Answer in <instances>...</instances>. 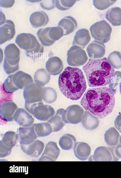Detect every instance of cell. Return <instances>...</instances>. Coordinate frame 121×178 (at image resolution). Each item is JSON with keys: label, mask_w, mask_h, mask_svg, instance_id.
Listing matches in <instances>:
<instances>
[{"label": "cell", "mask_w": 121, "mask_h": 178, "mask_svg": "<svg viewBox=\"0 0 121 178\" xmlns=\"http://www.w3.org/2000/svg\"><path fill=\"white\" fill-rule=\"evenodd\" d=\"M89 86L96 87L107 86L111 82L115 72L106 57L89 59L82 67Z\"/></svg>", "instance_id": "3957f363"}, {"label": "cell", "mask_w": 121, "mask_h": 178, "mask_svg": "<svg viewBox=\"0 0 121 178\" xmlns=\"http://www.w3.org/2000/svg\"><path fill=\"white\" fill-rule=\"evenodd\" d=\"M60 153L57 143L50 141L46 145L45 149L39 159V161H56Z\"/></svg>", "instance_id": "5bb4252c"}, {"label": "cell", "mask_w": 121, "mask_h": 178, "mask_svg": "<svg viewBox=\"0 0 121 178\" xmlns=\"http://www.w3.org/2000/svg\"><path fill=\"white\" fill-rule=\"evenodd\" d=\"M14 1V0H0V5L5 8L11 7L13 5Z\"/></svg>", "instance_id": "60d3db41"}, {"label": "cell", "mask_w": 121, "mask_h": 178, "mask_svg": "<svg viewBox=\"0 0 121 178\" xmlns=\"http://www.w3.org/2000/svg\"><path fill=\"white\" fill-rule=\"evenodd\" d=\"M104 136L105 141L108 145L114 146L117 144L120 135L114 128H111L107 130Z\"/></svg>", "instance_id": "1f68e13d"}, {"label": "cell", "mask_w": 121, "mask_h": 178, "mask_svg": "<svg viewBox=\"0 0 121 178\" xmlns=\"http://www.w3.org/2000/svg\"><path fill=\"white\" fill-rule=\"evenodd\" d=\"M46 67L50 74L56 75L60 73L63 70V64L60 58L54 56L48 59L46 62Z\"/></svg>", "instance_id": "7402d4cb"}, {"label": "cell", "mask_w": 121, "mask_h": 178, "mask_svg": "<svg viewBox=\"0 0 121 178\" xmlns=\"http://www.w3.org/2000/svg\"><path fill=\"white\" fill-rule=\"evenodd\" d=\"M43 88V87L37 86L34 82L24 89L23 95L25 100V108L42 101V94Z\"/></svg>", "instance_id": "9c48e42d"}, {"label": "cell", "mask_w": 121, "mask_h": 178, "mask_svg": "<svg viewBox=\"0 0 121 178\" xmlns=\"http://www.w3.org/2000/svg\"><path fill=\"white\" fill-rule=\"evenodd\" d=\"M120 142L121 144V136L120 137Z\"/></svg>", "instance_id": "ee69618b"}, {"label": "cell", "mask_w": 121, "mask_h": 178, "mask_svg": "<svg viewBox=\"0 0 121 178\" xmlns=\"http://www.w3.org/2000/svg\"><path fill=\"white\" fill-rule=\"evenodd\" d=\"M32 126L38 137L48 136L52 132L51 126L47 122L35 123Z\"/></svg>", "instance_id": "f546056e"}, {"label": "cell", "mask_w": 121, "mask_h": 178, "mask_svg": "<svg viewBox=\"0 0 121 178\" xmlns=\"http://www.w3.org/2000/svg\"><path fill=\"white\" fill-rule=\"evenodd\" d=\"M50 27L39 29L37 33V36L41 43L45 46H49L55 42L50 38L49 32Z\"/></svg>", "instance_id": "d6a6232c"}, {"label": "cell", "mask_w": 121, "mask_h": 178, "mask_svg": "<svg viewBox=\"0 0 121 178\" xmlns=\"http://www.w3.org/2000/svg\"><path fill=\"white\" fill-rule=\"evenodd\" d=\"M73 151L76 157L80 160H85L88 158L91 152L90 146L87 143L82 142L76 143Z\"/></svg>", "instance_id": "603a6c76"}, {"label": "cell", "mask_w": 121, "mask_h": 178, "mask_svg": "<svg viewBox=\"0 0 121 178\" xmlns=\"http://www.w3.org/2000/svg\"><path fill=\"white\" fill-rule=\"evenodd\" d=\"M84 114V110L81 106L72 105L65 110L63 118L66 123L76 124L82 121Z\"/></svg>", "instance_id": "8fae6325"}, {"label": "cell", "mask_w": 121, "mask_h": 178, "mask_svg": "<svg viewBox=\"0 0 121 178\" xmlns=\"http://www.w3.org/2000/svg\"><path fill=\"white\" fill-rule=\"evenodd\" d=\"M17 131L20 144H29L33 142L37 137L32 125L27 127H20Z\"/></svg>", "instance_id": "ac0fdd59"}, {"label": "cell", "mask_w": 121, "mask_h": 178, "mask_svg": "<svg viewBox=\"0 0 121 178\" xmlns=\"http://www.w3.org/2000/svg\"><path fill=\"white\" fill-rule=\"evenodd\" d=\"M115 152L117 156L119 158H121V145H119L116 147Z\"/></svg>", "instance_id": "b9f144b4"}, {"label": "cell", "mask_w": 121, "mask_h": 178, "mask_svg": "<svg viewBox=\"0 0 121 178\" xmlns=\"http://www.w3.org/2000/svg\"><path fill=\"white\" fill-rule=\"evenodd\" d=\"M76 20L73 17L70 16L65 17L58 23V26L63 30L64 36L68 35L75 30L77 27Z\"/></svg>", "instance_id": "d4e9b609"}, {"label": "cell", "mask_w": 121, "mask_h": 178, "mask_svg": "<svg viewBox=\"0 0 121 178\" xmlns=\"http://www.w3.org/2000/svg\"><path fill=\"white\" fill-rule=\"evenodd\" d=\"M13 77V74L9 76L3 84L4 91L8 93H13L19 89L14 83Z\"/></svg>", "instance_id": "d590c367"}, {"label": "cell", "mask_w": 121, "mask_h": 178, "mask_svg": "<svg viewBox=\"0 0 121 178\" xmlns=\"http://www.w3.org/2000/svg\"><path fill=\"white\" fill-rule=\"evenodd\" d=\"M56 0H43L40 3L41 7L43 9L50 10L54 8L56 6Z\"/></svg>", "instance_id": "ab89813d"}, {"label": "cell", "mask_w": 121, "mask_h": 178, "mask_svg": "<svg viewBox=\"0 0 121 178\" xmlns=\"http://www.w3.org/2000/svg\"><path fill=\"white\" fill-rule=\"evenodd\" d=\"M67 61L69 65L80 66L85 64L88 58L86 52L80 47L73 46L68 50Z\"/></svg>", "instance_id": "ba28073f"}, {"label": "cell", "mask_w": 121, "mask_h": 178, "mask_svg": "<svg viewBox=\"0 0 121 178\" xmlns=\"http://www.w3.org/2000/svg\"><path fill=\"white\" fill-rule=\"evenodd\" d=\"M18 109L17 105L13 101L9 100L4 101L0 105L1 118L6 121H14V115Z\"/></svg>", "instance_id": "4fadbf2b"}, {"label": "cell", "mask_w": 121, "mask_h": 178, "mask_svg": "<svg viewBox=\"0 0 121 178\" xmlns=\"http://www.w3.org/2000/svg\"><path fill=\"white\" fill-rule=\"evenodd\" d=\"M92 37L95 40L106 43L110 40L112 29L109 24L105 20L97 22L90 27Z\"/></svg>", "instance_id": "8992f818"}, {"label": "cell", "mask_w": 121, "mask_h": 178, "mask_svg": "<svg viewBox=\"0 0 121 178\" xmlns=\"http://www.w3.org/2000/svg\"><path fill=\"white\" fill-rule=\"evenodd\" d=\"M60 90L63 95L72 100L79 99L86 91L87 85L82 70L68 66L60 74L58 79Z\"/></svg>", "instance_id": "7a4b0ae2"}, {"label": "cell", "mask_w": 121, "mask_h": 178, "mask_svg": "<svg viewBox=\"0 0 121 178\" xmlns=\"http://www.w3.org/2000/svg\"><path fill=\"white\" fill-rule=\"evenodd\" d=\"M19 137L18 134L14 132L8 131L5 133L0 141V158L4 157L10 154Z\"/></svg>", "instance_id": "30bf717a"}, {"label": "cell", "mask_w": 121, "mask_h": 178, "mask_svg": "<svg viewBox=\"0 0 121 178\" xmlns=\"http://www.w3.org/2000/svg\"><path fill=\"white\" fill-rule=\"evenodd\" d=\"M109 62L113 68L118 69L121 67V53L114 51L110 53L108 58Z\"/></svg>", "instance_id": "e575fe53"}, {"label": "cell", "mask_w": 121, "mask_h": 178, "mask_svg": "<svg viewBox=\"0 0 121 178\" xmlns=\"http://www.w3.org/2000/svg\"><path fill=\"white\" fill-rule=\"evenodd\" d=\"M77 1L76 0H57L56 6L59 9L65 10L72 7Z\"/></svg>", "instance_id": "f35d334b"}, {"label": "cell", "mask_w": 121, "mask_h": 178, "mask_svg": "<svg viewBox=\"0 0 121 178\" xmlns=\"http://www.w3.org/2000/svg\"><path fill=\"white\" fill-rule=\"evenodd\" d=\"M86 50L89 57L95 59L101 58L104 56L105 53V48L104 44L95 40L88 45Z\"/></svg>", "instance_id": "e0dca14e"}, {"label": "cell", "mask_w": 121, "mask_h": 178, "mask_svg": "<svg viewBox=\"0 0 121 178\" xmlns=\"http://www.w3.org/2000/svg\"><path fill=\"white\" fill-rule=\"evenodd\" d=\"M49 34L50 38L55 41L64 36L63 29L58 26L50 27Z\"/></svg>", "instance_id": "74e56055"}, {"label": "cell", "mask_w": 121, "mask_h": 178, "mask_svg": "<svg viewBox=\"0 0 121 178\" xmlns=\"http://www.w3.org/2000/svg\"><path fill=\"white\" fill-rule=\"evenodd\" d=\"M35 118L43 121L49 120L54 114L55 111L51 106L44 105L42 101L25 108Z\"/></svg>", "instance_id": "52a82bcc"}, {"label": "cell", "mask_w": 121, "mask_h": 178, "mask_svg": "<svg viewBox=\"0 0 121 178\" xmlns=\"http://www.w3.org/2000/svg\"><path fill=\"white\" fill-rule=\"evenodd\" d=\"M99 121L98 118L88 111H85L82 121L83 127L90 130L96 128L99 126Z\"/></svg>", "instance_id": "4316f807"}, {"label": "cell", "mask_w": 121, "mask_h": 178, "mask_svg": "<svg viewBox=\"0 0 121 178\" xmlns=\"http://www.w3.org/2000/svg\"><path fill=\"white\" fill-rule=\"evenodd\" d=\"M105 18L113 26L120 25H121V9L118 7L111 8L107 11Z\"/></svg>", "instance_id": "83f0119b"}, {"label": "cell", "mask_w": 121, "mask_h": 178, "mask_svg": "<svg viewBox=\"0 0 121 178\" xmlns=\"http://www.w3.org/2000/svg\"><path fill=\"white\" fill-rule=\"evenodd\" d=\"M42 99L46 103H51L55 101L57 97V93L55 90L50 87H44L42 90Z\"/></svg>", "instance_id": "836d02e7"}, {"label": "cell", "mask_w": 121, "mask_h": 178, "mask_svg": "<svg viewBox=\"0 0 121 178\" xmlns=\"http://www.w3.org/2000/svg\"><path fill=\"white\" fill-rule=\"evenodd\" d=\"M14 120L19 125L24 127L32 125L34 119L32 116L24 109H18L14 115Z\"/></svg>", "instance_id": "d6986e66"}, {"label": "cell", "mask_w": 121, "mask_h": 178, "mask_svg": "<svg viewBox=\"0 0 121 178\" xmlns=\"http://www.w3.org/2000/svg\"><path fill=\"white\" fill-rule=\"evenodd\" d=\"M15 34V25L11 20H6L4 25L0 27V44L11 40Z\"/></svg>", "instance_id": "2e32d148"}, {"label": "cell", "mask_w": 121, "mask_h": 178, "mask_svg": "<svg viewBox=\"0 0 121 178\" xmlns=\"http://www.w3.org/2000/svg\"><path fill=\"white\" fill-rule=\"evenodd\" d=\"M91 37L89 31L81 29L76 32L73 42V46H77L83 49L90 42Z\"/></svg>", "instance_id": "44dd1931"}, {"label": "cell", "mask_w": 121, "mask_h": 178, "mask_svg": "<svg viewBox=\"0 0 121 178\" xmlns=\"http://www.w3.org/2000/svg\"><path fill=\"white\" fill-rule=\"evenodd\" d=\"M15 42L21 49L26 50L27 56L31 59H35L39 57L43 52V46L32 34H19L16 37Z\"/></svg>", "instance_id": "277c9868"}, {"label": "cell", "mask_w": 121, "mask_h": 178, "mask_svg": "<svg viewBox=\"0 0 121 178\" xmlns=\"http://www.w3.org/2000/svg\"><path fill=\"white\" fill-rule=\"evenodd\" d=\"M65 110L63 108L58 109L55 115L47 121L52 126V132H57L61 130L66 123L63 118Z\"/></svg>", "instance_id": "484cf974"}, {"label": "cell", "mask_w": 121, "mask_h": 178, "mask_svg": "<svg viewBox=\"0 0 121 178\" xmlns=\"http://www.w3.org/2000/svg\"><path fill=\"white\" fill-rule=\"evenodd\" d=\"M119 90L120 94L121 95V79L119 83Z\"/></svg>", "instance_id": "7bdbcfd3"}, {"label": "cell", "mask_w": 121, "mask_h": 178, "mask_svg": "<svg viewBox=\"0 0 121 178\" xmlns=\"http://www.w3.org/2000/svg\"><path fill=\"white\" fill-rule=\"evenodd\" d=\"M115 98L113 92L106 87L88 89L81 99L84 109L100 119H103L112 111Z\"/></svg>", "instance_id": "6da1fadb"}, {"label": "cell", "mask_w": 121, "mask_h": 178, "mask_svg": "<svg viewBox=\"0 0 121 178\" xmlns=\"http://www.w3.org/2000/svg\"><path fill=\"white\" fill-rule=\"evenodd\" d=\"M30 20L32 26L38 28L46 25L49 21L48 15L43 11L35 12L31 15Z\"/></svg>", "instance_id": "cb8c5ba5"}, {"label": "cell", "mask_w": 121, "mask_h": 178, "mask_svg": "<svg viewBox=\"0 0 121 178\" xmlns=\"http://www.w3.org/2000/svg\"><path fill=\"white\" fill-rule=\"evenodd\" d=\"M116 1V0H93V3L96 8L103 10L112 5Z\"/></svg>", "instance_id": "8d00e7d4"}, {"label": "cell", "mask_w": 121, "mask_h": 178, "mask_svg": "<svg viewBox=\"0 0 121 178\" xmlns=\"http://www.w3.org/2000/svg\"><path fill=\"white\" fill-rule=\"evenodd\" d=\"M91 157L95 161H117L119 159L114 148L101 146L98 147Z\"/></svg>", "instance_id": "7c38bea8"}, {"label": "cell", "mask_w": 121, "mask_h": 178, "mask_svg": "<svg viewBox=\"0 0 121 178\" xmlns=\"http://www.w3.org/2000/svg\"><path fill=\"white\" fill-rule=\"evenodd\" d=\"M76 142V140L74 136L67 134L63 135L60 138L59 144L62 149L68 150L72 149Z\"/></svg>", "instance_id": "4dcf8cb0"}, {"label": "cell", "mask_w": 121, "mask_h": 178, "mask_svg": "<svg viewBox=\"0 0 121 178\" xmlns=\"http://www.w3.org/2000/svg\"><path fill=\"white\" fill-rule=\"evenodd\" d=\"M21 149L25 154L30 156L37 158L40 156L44 147V143L38 140H35L32 142L27 145L20 144Z\"/></svg>", "instance_id": "9a60e30c"}, {"label": "cell", "mask_w": 121, "mask_h": 178, "mask_svg": "<svg viewBox=\"0 0 121 178\" xmlns=\"http://www.w3.org/2000/svg\"><path fill=\"white\" fill-rule=\"evenodd\" d=\"M13 78L15 85L21 89H24L34 82L30 75L21 71L13 74Z\"/></svg>", "instance_id": "ffe728a7"}, {"label": "cell", "mask_w": 121, "mask_h": 178, "mask_svg": "<svg viewBox=\"0 0 121 178\" xmlns=\"http://www.w3.org/2000/svg\"><path fill=\"white\" fill-rule=\"evenodd\" d=\"M4 59L3 67L8 74L14 73L19 69L20 52L14 44H9L4 50Z\"/></svg>", "instance_id": "5b68a950"}, {"label": "cell", "mask_w": 121, "mask_h": 178, "mask_svg": "<svg viewBox=\"0 0 121 178\" xmlns=\"http://www.w3.org/2000/svg\"><path fill=\"white\" fill-rule=\"evenodd\" d=\"M34 79L37 86L43 87L49 81L50 75L45 69H38L35 73Z\"/></svg>", "instance_id": "f1b7e54d"}]
</instances>
